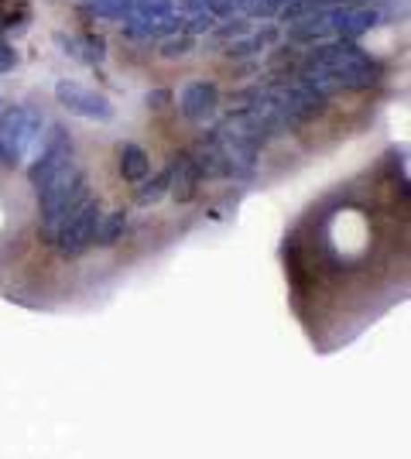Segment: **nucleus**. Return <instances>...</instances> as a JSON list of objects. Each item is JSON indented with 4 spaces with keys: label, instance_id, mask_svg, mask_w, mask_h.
<instances>
[{
    "label": "nucleus",
    "instance_id": "nucleus-4",
    "mask_svg": "<svg viewBox=\"0 0 411 459\" xmlns=\"http://www.w3.org/2000/svg\"><path fill=\"white\" fill-rule=\"evenodd\" d=\"M99 216H103V210H99V199L97 195H90L82 206H79L65 223H62V230L56 233V250H59L62 257H82L86 250L97 244V223Z\"/></svg>",
    "mask_w": 411,
    "mask_h": 459
},
{
    "label": "nucleus",
    "instance_id": "nucleus-16",
    "mask_svg": "<svg viewBox=\"0 0 411 459\" xmlns=\"http://www.w3.org/2000/svg\"><path fill=\"white\" fill-rule=\"evenodd\" d=\"M168 189H172V169L165 165L158 175L141 182V189H137V206H155L161 195H168Z\"/></svg>",
    "mask_w": 411,
    "mask_h": 459
},
{
    "label": "nucleus",
    "instance_id": "nucleus-17",
    "mask_svg": "<svg viewBox=\"0 0 411 459\" xmlns=\"http://www.w3.org/2000/svg\"><path fill=\"white\" fill-rule=\"evenodd\" d=\"M172 14H176V0H137L134 11H131V18L148 21V24H158Z\"/></svg>",
    "mask_w": 411,
    "mask_h": 459
},
{
    "label": "nucleus",
    "instance_id": "nucleus-19",
    "mask_svg": "<svg viewBox=\"0 0 411 459\" xmlns=\"http://www.w3.org/2000/svg\"><path fill=\"white\" fill-rule=\"evenodd\" d=\"M193 45H196V39H189V35H172V39L161 41V58H182L193 52Z\"/></svg>",
    "mask_w": 411,
    "mask_h": 459
},
{
    "label": "nucleus",
    "instance_id": "nucleus-12",
    "mask_svg": "<svg viewBox=\"0 0 411 459\" xmlns=\"http://www.w3.org/2000/svg\"><path fill=\"white\" fill-rule=\"evenodd\" d=\"M117 169L124 175V182H144L148 172H151V158L148 152L141 148V144H131V141H124L117 148Z\"/></svg>",
    "mask_w": 411,
    "mask_h": 459
},
{
    "label": "nucleus",
    "instance_id": "nucleus-11",
    "mask_svg": "<svg viewBox=\"0 0 411 459\" xmlns=\"http://www.w3.org/2000/svg\"><path fill=\"white\" fill-rule=\"evenodd\" d=\"M56 41L62 45L65 56H73L76 62H86V65H99L107 58V41L93 35V31H86V35H65V31H59Z\"/></svg>",
    "mask_w": 411,
    "mask_h": 459
},
{
    "label": "nucleus",
    "instance_id": "nucleus-20",
    "mask_svg": "<svg viewBox=\"0 0 411 459\" xmlns=\"http://www.w3.org/2000/svg\"><path fill=\"white\" fill-rule=\"evenodd\" d=\"M176 11L185 18V14H216V0H178Z\"/></svg>",
    "mask_w": 411,
    "mask_h": 459
},
{
    "label": "nucleus",
    "instance_id": "nucleus-8",
    "mask_svg": "<svg viewBox=\"0 0 411 459\" xmlns=\"http://www.w3.org/2000/svg\"><path fill=\"white\" fill-rule=\"evenodd\" d=\"M330 21H333V35H339V41H356L381 24V14H377V7H333Z\"/></svg>",
    "mask_w": 411,
    "mask_h": 459
},
{
    "label": "nucleus",
    "instance_id": "nucleus-1",
    "mask_svg": "<svg viewBox=\"0 0 411 459\" xmlns=\"http://www.w3.org/2000/svg\"><path fill=\"white\" fill-rule=\"evenodd\" d=\"M295 76L309 82L322 100L343 93V90H367L381 79V65L356 41H322L313 45L309 56L298 58Z\"/></svg>",
    "mask_w": 411,
    "mask_h": 459
},
{
    "label": "nucleus",
    "instance_id": "nucleus-3",
    "mask_svg": "<svg viewBox=\"0 0 411 459\" xmlns=\"http://www.w3.org/2000/svg\"><path fill=\"white\" fill-rule=\"evenodd\" d=\"M41 124H45L41 110L28 103L0 110V165L7 169L21 165L28 152L41 141Z\"/></svg>",
    "mask_w": 411,
    "mask_h": 459
},
{
    "label": "nucleus",
    "instance_id": "nucleus-18",
    "mask_svg": "<svg viewBox=\"0 0 411 459\" xmlns=\"http://www.w3.org/2000/svg\"><path fill=\"white\" fill-rule=\"evenodd\" d=\"M247 28H251V21L247 18L223 21V24H216L213 28V41H230V45H234L236 39H244V35H247Z\"/></svg>",
    "mask_w": 411,
    "mask_h": 459
},
{
    "label": "nucleus",
    "instance_id": "nucleus-2",
    "mask_svg": "<svg viewBox=\"0 0 411 459\" xmlns=\"http://www.w3.org/2000/svg\"><path fill=\"white\" fill-rule=\"evenodd\" d=\"M35 192H39V210H41V237H45L48 244L56 240V233L62 230V223L93 195V192H90V182H86V172L79 169L76 161L65 165L62 172H56Z\"/></svg>",
    "mask_w": 411,
    "mask_h": 459
},
{
    "label": "nucleus",
    "instance_id": "nucleus-14",
    "mask_svg": "<svg viewBox=\"0 0 411 459\" xmlns=\"http://www.w3.org/2000/svg\"><path fill=\"white\" fill-rule=\"evenodd\" d=\"M137 0H86L82 4V14L86 18H99V21H124L131 18Z\"/></svg>",
    "mask_w": 411,
    "mask_h": 459
},
{
    "label": "nucleus",
    "instance_id": "nucleus-22",
    "mask_svg": "<svg viewBox=\"0 0 411 459\" xmlns=\"http://www.w3.org/2000/svg\"><path fill=\"white\" fill-rule=\"evenodd\" d=\"M168 100H172V93H168V90H155V93H148V107H151V110H161Z\"/></svg>",
    "mask_w": 411,
    "mask_h": 459
},
{
    "label": "nucleus",
    "instance_id": "nucleus-9",
    "mask_svg": "<svg viewBox=\"0 0 411 459\" xmlns=\"http://www.w3.org/2000/svg\"><path fill=\"white\" fill-rule=\"evenodd\" d=\"M285 35H288L292 45H322V41L333 35L330 11H315V14H302V18L288 21Z\"/></svg>",
    "mask_w": 411,
    "mask_h": 459
},
{
    "label": "nucleus",
    "instance_id": "nucleus-10",
    "mask_svg": "<svg viewBox=\"0 0 411 459\" xmlns=\"http://www.w3.org/2000/svg\"><path fill=\"white\" fill-rule=\"evenodd\" d=\"M168 169H172V195H176V203H193L196 199V192H199V169H196V161H193V154L189 152H182L176 154L172 161H168Z\"/></svg>",
    "mask_w": 411,
    "mask_h": 459
},
{
    "label": "nucleus",
    "instance_id": "nucleus-13",
    "mask_svg": "<svg viewBox=\"0 0 411 459\" xmlns=\"http://www.w3.org/2000/svg\"><path fill=\"white\" fill-rule=\"evenodd\" d=\"M274 39H278V28H274V24H264L251 39H236L234 45H227L223 52H227V58H251V56H261Z\"/></svg>",
    "mask_w": 411,
    "mask_h": 459
},
{
    "label": "nucleus",
    "instance_id": "nucleus-23",
    "mask_svg": "<svg viewBox=\"0 0 411 459\" xmlns=\"http://www.w3.org/2000/svg\"><path fill=\"white\" fill-rule=\"evenodd\" d=\"M0 21H4V4H0Z\"/></svg>",
    "mask_w": 411,
    "mask_h": 459
},
{
    "label": "nucleus",
    "instance_id": "nucleus-5",
    "mask_svg": "<svg viewBox=\"0 0 411 459\" xmlns=\"http://www.w3.org/2000/svg\"><path fill=\"white\" fill-rule=\"evenodd\" d=\"M73 161H76L73 134H69L62 124H52V131H48V137H45L39 158L28 165V182L39 189V186H45L52 175L62 172V169H65V165H73Z\"/></svg>",
    "mask_w": 411,
    "mask_h": 459
},
{
    "label": "nucleus",
    "instance_id": "nucleus-7",
    "mask_svg": "<svg viewBox=\"0 0 411 459\" xmlns=\"http://www.w3.org/2000/svg\"><path fill=\"white\" fill-rule=\"evenodd\" d=\"M178 110H182L185 120H193V124L213 120L216 110H219V90H216V82H206V79L189 82V86L178 93Z\"/></svg>",
    "mask_w": 411,
    "mask_h": 459
},
{
    "label": "nucleus",
    "instance_id": "nucleus-21",
    "mask_svg": "<svg viewBox=\"0 0 411 459\" xmlns=\"http://www.w3.org/2000/svg\"><path fill=\"white\" fill-rule=\"evenodd\" d=\"M14 65H18V52H14L7 41H0V76H4V73H11Z\"/></svg>",
    "mask_w": 411,
    "mask_h": 459
},
{
    "label": "nucleus",
    "instance_id": "nucleus-6",
    "mask_svg": "<svg viewBox=\"0 0 411 459\" xmlns=\"http://www.w3.org/2000/svg\"><path fill=\"white\" fill-rule=\"evenodd\" d=\"M56 100H59L69 114L86 117V120H110V117H114L110 100L103 93H97V90L76 82V79H59V82H56Z\"/></svg>",
    "mask_w": 411,
    "mask_h": 459
},
{
    "label": "nucleus",
    "instance_id": "nucleus-15",
    "mask_svg": "<svg viewBox=\"0 0 411 459\" xmlns=\"http://www.w3.org/2000/svg\"><path fill=\"white\" fill-rule=\"evenodd\" d=\"M127 230V210H114V212H103L97 223V244L99 247H114L120 237Z\"/></svg>",
    "mask_w": 411,
    "mask_h": 459
}]
</instances>
